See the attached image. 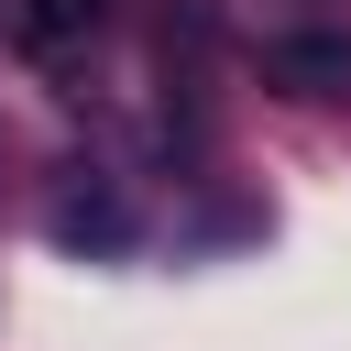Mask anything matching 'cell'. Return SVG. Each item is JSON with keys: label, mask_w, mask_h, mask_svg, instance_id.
I'll use <instances>...</instances> for the list:
<instances>
[{"label": "cell", "mask_w": 351, "mask_h": 351, "mask_svg": "<svg viewBox=\"0 0 351 351\" xmlns=\"http://www.w3.org/2000/svg\"><path fill=\"white\" fill-rule=\"evenodd\" d=\"M263 77L285 99H351V33H274L263 44Z\"/></svg>", "instance_id": "1"}, {"label": "cell", "mask_w": 351, "mask_h": 351, "mask_svg": "<svg viewBox=\"0 0 351 351\" xmlns=\"http://www.w3.org/2000/svg\"><path fill=\"white\" fill-rule=\"evenodd\" d=\"M44 230H55L66 252H121V241H132V208H121L110 186H88V176H77V186L44 208Z\"/></svg>", "instance_id": "2"}, {"label": "cell", "mask_w": 351, "mask_h": 351, "mask_svg": "<svg viewBox=\"0 0 351 351\" xmlns=\"http://www.w3.org/2000/svg\"><path fill=\"white\" fill-rule=\"evenodd\" d=\"M99 22H110V0H22L11 11V44L22 55H77Z\"/></svg>", "instance_id": "3"}]
</instances>
